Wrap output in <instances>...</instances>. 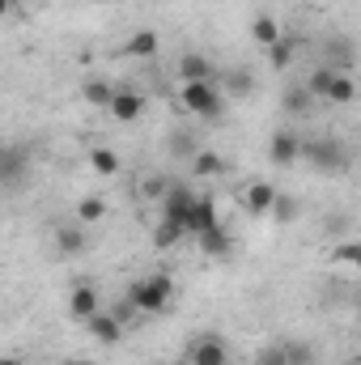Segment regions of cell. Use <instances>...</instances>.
I'll return each mask as SVG.
<instances>
[{
  "label": "cell",
  "mask_w": 361,
  "mask_h": 365,
  "mask_svg": "<svg viewBox=\"0 0 361 365\" xmlns=\"http://www.w3.org/2000/svg\"><path fill=\"white\" fill-rule=\"evenodd\" d=\"M171 297H175V280L166 272L141 276V280H132V289H128V306L141 310V314H149V319H153V314H166Z\"/></svg>",
  "instance_id": "1"
},
{
  "label": "cell",
  "mask_w": 361,
  "mask_h": 365,
  "mask_svg": "<svg viewBox=\"0 0 361 365\" xmlns=\"http://www.w3.org/2000/svg\"><path fill=\"white\" fill-rule=\"evenodd\" d=\"M306 93L315 98V102H332V106H349L353 98H357V81H353V73H340V68H315L310 77H306Z\"/></svg>",
  "instance_id": "2"
},
{
  "label": "cell",
  "mask_w": 361,
  "mask_h": 365,
  "mask_svg": "<svg viewBox=\"0 0 361 365\" xmlns=\"http://www.w3.org/2000/svg\"><path fill=\"white\" fill-rule=\"evenodd\" d=\"M183 106L200 119H217L225 102H221V90L213 81H183Z\"/></svg>",
  "instance_id": "3"
},
{
  "label": "cell",
  "mask_w": 361,
  "mask_h": 365,
  "mask_svg": "<svg viewBox=\"0 0 361 365\" xmlns=\"http://www.w3.org/2000/svg\"><path fill=\"white\" fill-rule=\"evenodd\" d=\"M302 158H310L319 170H332V175H340V170L349 166V149H345V140H336V136H323V140L302 145Z\"/></svg>",
  "instance_id": "4"
},
{
  "label": "cell",
  "mask_w": 361,
  "mask_h": 365,
  "mask_svg": "<svg viewBox=\"0 0 361 365\" xmlns=\"http://www.w3.org/2000/svg\"><path fill=\"white\" fill-rule=\"evenodd\" d=\"M187 365H230V344L221 336H195L187 344Z\"/></svg>",
  "instance_id": "5"
},
{
  "label": "cell",
  "mask_w": 361,
  "mask_h": 365,
  "mask_svg": "<svg viewBox=\"0 0 361 365\" xmlns=\"http://www.w3.org/2000/svg\"><path fill=\"white\" fill-rule=\"evenodd\" d=\"M213 225H221L217 204H213L208 195H200V191H195V200H191V208H187V221H183V234H187V238H200V234H204V230H213Z\"/></svg>",
  "instance_id": "6"
},
{
  "label": "cell",
  "mask_w": 361,
  "mask_h": 365,
  "mask_svg": "<svg viewBox=\"0 0 361 365\" xmlns=\"http://www.w3.org/2000/svg\"><path fill=\"white\" fill-rule=\"evenodd\" d=\"M191 200H195V191H191L187 182H179V187H166V195H162V208H158V221H171V225H179V230H183Z\"/></svg>",
  "instance_id": "7"
},
{
  "label": "cell",
  "mask_w": 361,
  "mask_h": 365,
  "mask_svg": "<svg viewBox=\"0 0 361 365\" xmlns=\"http://www.w3.org/2000/svg\"><path fill=\"white\" fill-rule=\"evenodd\" d=\"M86 331H90V340L98 344H119L123 340V314H106V310H93L90 319L81 323Z\"/></svg>",
  "instance_id": "8"
},
{
  "label": "cell",
  "mask_w": 361,
  "mask_h": 365,
  "mask_svg": "<svg viewBox=\"0 0 361 365\" xmlns=\"http://www.w3.org/2000/svg\"><path fill=\"white\" fill-rule=\"evenodd\" d=\"M302 136L293 132V128H280V132H272V145H268V158L272 166H293L298 158H302Z\"/></svg>",
  "instance_id": "9"
},
{
  "label": "cell",
  "mask_w": 361,
  "mask_h": 365,
  "mask_svg": "<svg viewBox=\"0 0 361 365\" xmlns=\"http://www.w3.org/2000/svg\"><path fill=\"white\" fill-rule=\"evenodd\" d=\"M106 110H111L119 123H132V119H141V115H145V93L115 90V93H111V102H106Z\"/></svg>",
  "instance_id": "10"
},
{
  "label": "cell",
  "mask_w": 361,
  "mask_h": 365,
  "mask_svg": "<svg viewBox=\"0 0 361 365\" xmlns=\"http://www.w3.org/2000/svg\"><path fill=\"white\" fill-rule=\"evenodd\" d=\"M93 310H98V289H93V280H77V284H73V297H68V314H73L77 323H86Z\"/></svg>",
  "instance_id": "11"
},
{
  "label": "cell",
  "mask_w": 361,
  "mask_h": 365,
  "mask_svg": "<svg viewBox=\"0 0 361 365\" xmlns=\"http://www.w3.org/2000/svg\"><path fill=\"white\" fill-rule=\"evenodd\" d=\"M276 195H280V191H276L272 182H251V187L243 191V204H247V212H251V217H268Z\"/></svg>",
  "instance_id": "12"
},
{
  "label": "cell",
  "mask_w": 361,
  "mask_h": 365,
  "mask_svg": "<svg viewBox=\"0 0 361 365\" xmlns=\"http://www.w3.org/2000/svg\"><path fill=\"white\" fill-rule=\"evenodd\" d=\"M158 47H162L158 30H136L123 38V56H132V60H149V56H158Z\"/></svg>",
  "instance_id": "13"
},
{
  "label": "cell",
  "mask_w": 361,
  "mask_h": 365,
  "mask_svg": "<svg viewBox=\"0 0 361 365\" xmlns=\"http://www.w3.org/2000/svg\"><path fill=\"white\" fill-rule=\"evenodd\" d=\"M195 242H200V251H204L208 259H221V255H230V251H234V238H230V230H225V225H213V230H204Z\"/></svg>",
  "instance_id": "14"
},
{
  "label": "cell",
  "mask_w": 361,
  "mask_h": 365,
  "mask_svg": "<svg viewBox=\"0 0 361 365\" xmlns=\"http://www.w3.org/2000/svg\"><path fill=\"white\" fill-rule=\"evenodd\" d=\"M26 179V153L21 149H0V182L4 187H17V182Z\"/></svg>",
  "instance_id": "15"
},
{
  "label": "cell",
  "mask_w": 361,
  "mask_h": 365,
  "mask_svg": "<svg viewBox=\"0 0 361 365\" xmlns=\"http://www.w3.org/2000/svg\"><path fill=\"white\" fill-rule=\"evenodd\" d=\"M51 242H56V255H68V259L86 251V234H81V225H56Z\"/></svg>",
  "instance_id": "16"
},
{
  "label": "cell",
  "mask_w": 361,
  "mask_h": 365,
  "mask_svg": "<svg viewBox=\"0 0 361 365\" xmlns=\"http://www.w3.org/2000/svg\"><path fill=\"white\" fill-rule=\"evenodd\" d=\"M191 175H195V179H213V175H225V162H221L213 149H191Z\"/></svg>",
  "instance_id": "17"
},
{
  "label": "cell",
  "mask_w": 361,
  "mask_h": 365,
  "mask_svg": "<svg viewBox=\"0 0 361 365\" xmlns=\"http://www.w3.org/2000/svg\"><path fill=\"white\" fill-rule=\"evenodd\" d=\"M179 77L183 81H213V64H208L200 51H187L179 60Z\"/></svg>",
  "instance_id": "18"
},
{
  "label": "cell",
  "mask_w": 361,
  "mask_h": 365,
  "mask_svg": "<svg viewBox=\"0 0 361 365\" xmlns=\"http://www.w3.org/2000/svg\"><path fill=\"white\" fill-rule=\"evenodd\" d=\"M90 170H93V175H102V179H111V175H119V170H123V162H119V153H115V149L98 145V149H90Z\"/></svg>",
  "instance_id": "19"
},
{
  "label": "cell",
  "mask_w": 361,
  "mask_h": 365,
  "mask_svg": "<svg viewBox=\"0 0 361 365\" xmlns=\"http://www.w3.org/2000/svg\"><path fill=\"white\" fill-rule=\"evenodd\" d=\"M111 93H115V86H111V81H102V77H90V81L81 86V98H86L90 106H102V110H106Z\"/></svg>",
  "instance_id": "20"
},
{
  "label": "cell",
  "mask_w": 361,
  "mask_h": 365,
  "mask_svg": "<svg viewBox=\"0 0 361 365\" xmlns=\"http://www.w3.org/2000/svg\"><path fill=\"white\" fill-rule=\"evenodd\" d=\"M251 38H255L260 47H272V43L280 38V26H276V17H268V13H264V17H255V21H251Z\"/></svg>",
  "instance_id": "21"
},
{
  "label": "cell",
  "mask_w": 361,
  "mask_h": 365,
  "mask_svg": "<svg viewBox=\"0 0 361 365\" xmlns=\"http://www.w3.org/2000/svg\"><path fill=\"white\" fill-rule=\"evenodd\" d=\"M102 217H106V200L86 195V200L77 204V225H93V221H102Z\"/></svg>",
  "instance_id": "22"
},
{
  "label": "cell",
  "mask_w": 361,
  "mask_h": 365,
  "mask_svg": "<svg viewBox=\"0 0 361 365\" xmlns=\"http://www.w3.org/2000/svg\"><path fill=\"white\" fill-rule=\"evenodd\" d=\"M183 238H187V234H183L179 225H171V221H158V225H153V247H158V251H171Z\"/></svg>",
  "instance_id": "23"
},
{
  "label": "cell",
  "mask_w": 361,
  "mask_h": 365,
  "mask_svg": "<svg viewBox=\"0 0 361 365\" xmlns=\"http://www.w3.org/2000/svg\"><path fill=\"white\" fill-rule=\"evenodd\" d=\"M268 60H272V68H276V73H285V68H289V60H293V43H289V38H276V43L268 47Z\"/></svg>",
  "instance_id": "24"
},
{
  "label": "cell",
  "mask_w": 361,
  "mask_h": 365,
  "mask_svg": "<svg viewBox=\"0 0 361 365\" xmlns=\"http://www.w3.org/2000/svg\"><path fill=\"white\" fill-rule=\"evenodd\" d=\"M310 106H315V98L306 93V86L285 93V110H293V115H310Z\"/></svg>",
  "instance_id": "25"
},
{
  "label": "cell",
  "mask_w": 361,
  "mask_h": 365,
  "mask_svg": "<svg viewBox=\"0 0 361 365\" xmlns=\"http://www.w3.org/2000/svg\"><path fill=\"white\" fill-rule=\"evenodd\" d=\"M268 217H276V221H293V217H298V204H293V200H285V195H276Z\"/></svg>",
  "instance_id": "26"
},
{
  "label": "cell",
  "mask_w": 361,
  "mask_h": 365,
  "mask_svg": "<svg viewBox=\"0 0 361 365\" xmlns=\"http://www.w3.org/2000/svg\"><path fill=\"white\" fill-rule=\"evenodd\" d=\"M332 259H336V264H349V268H353V264L361 259V247H357V242H340V247L332 251Z\"/></svg>",
  "instance_id": "27"
},
{
  "label": "cell",
  "mask_w": 361,
  "mask_h": 365,
  "mask_svg": "<svg viewBox=\"0 0 361 365\" xmlns=\"http://www.w3.org/2000/svg\"><path fill=\"white\" fill-rule=\"evenodd\" d=\"M285 365H315V357H310L306 344H289L285 349Z\"/></svg>",
  "instance_id": "28"
},
{
  "label": "cell",
  "mask_w": 361,
  "mask_h": 365,
  "mask_svg": "<svg viewBox=\"0 0 361 365\" xmlns=\"http://www.w3.org/2000/svg\"><path fill=\"white\" fill-rule=\"evenodd\" d=\"M255 365H285V349H268V353H260V361Z\"/></svg>",
  "instance_id": "29"
},
{
  "label": "cell",
  "mask_w": 361,
  "mask_h": 365,
  "mask_svg": "<svg viewBox=\"0 0 361 365\" xmlns=\"http://www.w3.org/2000/svg\"><path fill=\"white\" fill-rule=\"evenodd\" d=\"M166 187H171L166 179H149V182H145V195H158V200H162V195H166Z\"/></svg>",
  "instance_id": "30"
},
{
  "label": "cell",
  "mask_w": 361,
  "mask_h": 365,
  "mask_svg": "<svg viewBox=\"0 0 361 365\" xmlns=\"http://www.w3.org/2000/svg\"><path fill=\"white\" fill-rule=\"evenodd\" d=\"M0 365H21V357H0Z\"/></svg>",
  "instance_id": "31"
},
{
  "label": "cell",
  "mask_w": 361,
  "mask_h": 365,
  "mask_svg": "<svg viewBox=\"0 0 361 365\" xmlns=\"http://www.w3.org/2000/svg\"><path fill=\"white\" fill-rule=\"evenodd\" d=\"M9 9H13V4H9V0H0V17H9Z\"/></svg>",
  "instance_id": "32"
},
{
  "label": "cell",
  "mask_w": 361,
  "mask_h": 365,
  "mask_svg": "<svg viewBox=\"0 0 361 365\" xmlns=\"http://www.w3.org/2000/svg\"><path fill=\"white\" fill-rule=\"evenodd\" d=\"M64 365H93V361H64Z\"/></svg>",
  "instance_id": "33"
}]
</instances>
